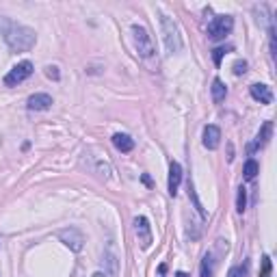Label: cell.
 I'll use <instances>...</instances> for the list:
<instances>
[{"instance_id":"6da1fadb","label":"cell","mask_w":277,"mask_h":277,"mask_svg":"<svg viewBox=\"0 0 277 277\" xmlns=\"http://www.w3.org/2000/svg\"><path fill=\"white\" fill-rule=\"evenodd\" d=\"M5 41L13 52H26L35 45L37 35H35L33 29H29V26L9 24V29L5 31Z\"/></svg>"},{"instance_id":"7a4b0ae2","label":"cell","mask_w":277,"mask_h":277,"mask_svg":"<svg viewBox=\"0 0 277 277\" xmlns=\"http://www.w3.org/2000/svg\"><path fill=\"white\" fill-rule=\"evenodd\" d=\"M160 29H163V41L165 50L169 54H178L182 50V35L180 29L169 15H160Z\"/></svg>"},{"instance_id":"3957f363","label":"cell","mask_w":277,"mask_h":277,"mask_svg":"<svg viewBox=\"0 0 277 277\" xmlns=\"http://www.w3.org/2000/svg\"><path fill=\"white\" fill-rule=\"evenodd\" d=\"M132 41H134V50H136V54L141 59H152L154 57L156 48H154L152 35H150V31H147L145 26H141V24L132 26Z\"/></svg>"},{"instance_id":"277c9868","label":"cell","mask_w":277,"mask_h":277,"mask_svg":"<svg viewBox=\"0 0 277 277\" xmlns=\"http://www.w3.org/2000/svg\"><path fill=\"white\" fill-rule=\"evenodd\" d=\"M234 29V17L232 15H219L208 24V39L212 41H221L232 33Z\"/></svg>"},{"instance_id":"5b68a950","label":"cell","mask_w":277,"mask_h":277,"mask_svg":"<svg viewBox=\"0 0 277 277\" xmlns=\"http://www.w3.org/2000/svg\"><path fill=\"white\" fill-rule=\"evenodd\" d=\"M33 74V63L31 61H22L17 63L15 67L9 70V74L5 76V87H17L20 82H24Z\"/></svg>"},{"instance_id":"8992f818","label":"cell","mask_w":277,"mask_h":277,"mask_svg":"<svg viewBox=\"0 0 277 277\" xmlns=\"http://www.w3.org/2000/svg\"><path fill=\"white\" fill-rule=\"evenodd\" d=\"M59 241L65 245L67 249H72V251H82V247H85V236H82V232L78 227H65L59 232Z\"/></svg>"},{"instance_id":"52a82bcc","label":"cell","mask_w":277,"mask_h":277,"mask_svg":"<svg viewBox=\"0 0 277 277\" xmlns=\"http://www.w3.org/2000/svg\"><path fill=\"white\" fill-rule=\"evenodd\" d=\"M132 225H134V234H136V238H138V245H141L143 249H150V245L154 243L150 221H147L145 217H134Z\"/></svg>"},{"instance_id":"ba28073f","label":"cell","mask_w":277,"mask_h":277,"mask_svg":"<svg viewBox=\"0 0 277 277\" xmlns=\"http://www.w3.org/2000/svg\"><path fill=\"white\" fill-rule=\"evenodd\" d=\"M180 184H182V167H180V163L171 160V165H169V180H167V191H169L171 197L178 195Z\"/></svg>"},{"instance_id":"9c48e42d","label":"cell","mask_w":277,"mask_h":277,"mask_svg":"<svg viewBox=\"0 0 277 277\" xmlns=\"http://www.w3.org/2000/svg\"><path fill=\"white\" fill-rule=\"evenodd\" d=\"M249 94H251V98L256 100V102H260V104H271L273 102L271 89L266 85H260V82H256V85L249 87Z\"/></svg>"},{"instance_id":"30bf717a","label":"cell","mask_w":277,"mask_h":277,"mask_svg":"<svg viewBox=\"0 0 277 277\" xmlns=\"http://www.w3.org/2000/svg\"><path fill=\"white\" fill-rule=\"evenodd\" d=\"M52 106V98L48 94H35L26 100V108L29 110H48Z\"/></svg>"},{"instance_id":"8fae6325","label":"cell","mask_w":277,"mask_h":277,"mask_svg":"<svg viewBox=\"0 0 277 277\" xmlns=\"http://www.w3.org/2000/svg\"><path fill=\"white\" fill-rule=\"evenodd\" d=\"M221 145V130L219 126H206L204 128V147H208V150H217V147Z\"/></svg>"},{"instance_id":"7c38bea8","label":"cell","mask_w":277,"mask_h":277,"mask_svg":"<svg viewBox=\"0 0 277 277\" xmlns=\"http://www.w3.org/2000/svg\"><path fill=\"white\" fill-rule=\"evenodd\" d=\"M271 132H273V124H271V122H266V124L262 126L260 134H258L256 143H253V145H249V152H256L258 147H262V145H266V143H269V138H271Z\"/></svg>"},{"instance_id":"4fadbf2b","label":"cell","mask_w":277,"mask_h":277,"mask_svg":"<svg viewBox=\"0 0 277 277\" xmlns=\"http://www.w3.org/2000/svg\"><path fill=\"white\" fill-rule=\"evenodd\" d=\"M113 145L117 147L119 152H132L134 150V141L128 134H122V132H117V134H113Z\"/></svg>"},{"instance_id":"5bb4252c","label":"cell","mask_w":277,"mask_h":277,"mask_svg":"<svg viewBox=\"0 0 277 277\" xmlns=\"http://www.w3.org/2000/svg\"><path fill=\"white\" fill-rule=\"evenodd\" d=\"M215 253L208 251L204 256V260H201V269H199V277H212V273H215Z\"/></svg>"},{"instance_id":"9a60e30c","label":"cell","mask_w":277,"mask_h":277,"mask_svg":"<svg viewBox=\"0 0 277 277\" xmlns=\"http://www.w3.org/2000/svg\"><path fill=\"white\" fill-rule=\"evenodd\" d=\"M225 96H227V89L223 85V80L215 78V80H212V100L219 104V102H223V100H225Z\"/></svg>"},{"instance_id":"2e32d148","label":"cell","mask_w":277,"mask_h":277,"mask_svg":"<svg viewBox=\"0 0 277 277\" xmlns=\"http://www.w3.org/2000/svg\"><path fill=\"white\" fill-rule=\"evenodd\" d=\"M258 171H260V167H258V163H256L253 158H249V160L245 163V169H243L245 180H253L256 175H258Z\"/></svg>"},{"instance_id":"e0dca14e","label":"cell","mask_w":277,"mask_h":277,"mask_svg":"<svg viewBox=\"0 0 277 277\" xmlns=\"http://www.w3.org/2000/svg\"><path fill=\"white\" fill-rule=\"evenodd\" d=\"M245 208H247V189L241 187V189H238V195H236V210L243 215Z\"/></svg>"},{"instance_id":"ac0fdd59","label":"cell","mask_w":277,"mask_h":277,"mask_svg":"<svg viewBox=\"0 0 277 277\" xmlns=\"http://www.w3.org/2000/svg\"><path fill=\"white\" fill-rule=\"evenodd\" d=\"M249 275V266L247 264H238V266H232L227 273V277H247Z\"/></svg>"},{"instance_id":"d6986e66","label":"cell","mask_w":277,"mask_h":277,"mask_svg":"<svg viewBox=\"0 0 277 277\" xmlns=\"http://www.w3.org/2000/svg\"><path fill=\"white\" fill-rule=\"evenodd\" d=\"M45 76H48L50 80H59L61 78V72H59L57 65H48V67H45Z\"/></svg>"},{"instance_id":"ffe728a7","label":"cell","mask_w":277,"mask_h":277,"mask_svg":"<svg viewBox=\"0 0 277 277\" xmlns=\"http://www.w3.org/2000/svg\"><path fill=\"white\" fill-rule=\"evenodd\" d=\"M260 277H271V258L269 256L262 258V275Z\"/></svg>"},{"instance_id":"44dd1931","label":"cell","mask_w":277,"mask_h":277,"mask_svg":"<svg viewBox=\"0 0 277 277\" xmlns=\"http://www.w3.org/2000/svg\"><path fill=\"white\" fill-rule=\"evenodd\" d=\"M223 54H225V48H215V50H212V59H215V65H221V61H223Z\"/></svg>"},{"instance_id":"7402d4cb","label":"cell","mask_w":277,"mask_h":277,"mask_svg":"<svg viewBox=\"0 0 277 277\" xmlns=\"http://www.w3.org/2000/svg\"><path fill=\"white\" fill-rule=\"evenodd\" d=\"M247 72V61H236L234 63V74L236 76H241V74H245Z\"/></svg>"},{"instance_id":"603a6c76","label":"cell","mask_w":277,"mask_h":277,"mask_svg":"<svg viewBox=\"0 0 277 277\" xmlns=\"http://www.w3.org/2000/svg\"><path fill=\"white\" fill-rule=\"evenodd\" d=\"M165 273H167V264H160V266H158V275L163 277Z\"/></svg>"},{"instance_id":"cb8c5ba5","label":"cell","mask_w":277,"mask_h":277,"mask_svg":"<svg viewBox=\"0 0 277 277\" xmlns=\"http://www.w3.org/2000/svg\"><path fill=\"white\" fill-rule=\"evenodd\" d=\"M91 277H106V273H102V271H98V273H94Z\"/></svg>"},{"instance_id":"d4e9b609","label":"cell","mask_w":277,"mask_h":277,"mask_svg":"<svg viewBox=\"0 0 277 277\" xmlns=\"http://www.w3.org/2000/svg\"><path fill=\"white\" fill-rule=\"evenodd\" d=\"M175 277H189V275H187V273H182V271H180V273H175Z\"/></svg>"},{"instance_id":"484cf974","label":"cell","mask_w":277,"mask_h":277,"mask_svg":"<svg viewBox=\"0 0 277 277\" xmlns=\"http://www.w3.org/2000/svg\"><path fill=\"white\" fill-rule=\"evenodd\" d=\"M0 243H3V238H0Z\"/></svg>"}]
</instances>
